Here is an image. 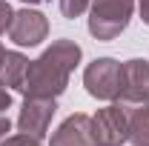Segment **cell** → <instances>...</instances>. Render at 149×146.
Instances as JSON below:
<instances>
[{"label": "cell", "mask_w": 149, "mask_h": 146, "mask_svg": "<svg viewBox=\"0 0 149 146\" xmlns=\"http://www.w3.org/2000/svg\"><path fill=\"white\" fill-rule=\"evenodd\" d=\"M23 3H29V6H35V3H40V0H23Z\"/></svg>", "instance_id": "obj_17"}, {"label": "cell", "mask_w": 149, "mask_h": 146, "mask_svg": "<svg viewBox=\"0 0 149 146\" xmlns=\"http://www.w3.org/2000/svg\"><path fill=\"white\" fill-rule=\"evenodd\" d=\"M9 106H12V92L6 86H0V112H6Z\"/></svg>", "instance_id": "obj_14"}, {"label": "cell", "mask_w": 149, "mask_h": 146, "mask_svg": "<svg viewBox=\"0 0 149 146\" xmlns=\"http://www.w3.org/2000/svg\"><path fill=\"white\" fill-rule=\"evenodd\" d=\"M49 35V20L46 15H40L35 9H20L12 17V26H9V40L17 43V46H37L43 43Z\"/></svg>", "instance_id": "obj_7"}, {"label": "cell", "mask_w": 149, "mask_h": 146, "mask_svg": "<svg viewBox=\"0 0 149 146\" xmlns=\"http://www.w3.org/2000/svg\"><path fill=\"white\" fill-rule=\"evenodd\" d=\"M135 0H92L89 32L95 40H115L129 26Z\"/></svg>", "instance_id": "obj_2"}, {"label": "cell", "mask_w": 149, "mask_h": 146, "mask_svg": "<svg viewBox=\"0 0 149 146\" xmlns=\"http://www.w3.org/2000/svg\"><path fill=\"white\" fill-rule=\"evenodd\" d=\"M55 97H26L23 100V109L17 115V129L23 135H32V138H46L49 123L55 117Z\"/></svg>", "instance_id": "obj_6"}, {"label": "cell", "mask_w": 149, "mask_h": 146, "mask_svg": "<svg viewBox=\"0 0 149 146\" xmlns=\"http://www.w3.org/2000/svg\"><path fill=\"white\" fill-rule=\"evenodd\" d=\"M138 9H141V20L149 26V0H138Z\"/></svg>", "instance_id": "obj_15"}, {"label": "cell", "mask_w": 149, "mask_h": 146, "mask_svg": "<svg viewBox=\"0 0 149 146\" xmlns=\"http://www.w3.org/2000/svg\"><path fill=\"white\" fill-rule=\"evenodd\" d=\"M57 3H60V12H63V17L74 20V17H80V15L89 9V3H92V0H57Z\"/></svg>", "instance_id": "obj_11"}, {"label": "cell", "mask_w": 149, "mask_h": 146, "mask_svg": "<svg viewBox=\"0 0 149 146\" xmlns=\"http://www.w3.org/2000/svg\"><path fill=\"white\" fill-rule=\"evenodd\" d=\"M49 146H97L92 135V117L83 115V112H74L69 115L57 132L52 135V143Z\"/></svg>", "instance_id": "obj_8"}, {"label": "cell", "mask_w": 149, "mask_h": 146, "mask_svg": "<svg viewBox=\"0 0 149 146\" xmlns=\"http://www.w3.org/2000/svg\"><path fill=\"white\" fill-rule=\"evenodd\" d=\"M0 146H40V140L37 138H32V135H12V138H6Z\"/></svg>", "instance_id": "obj_12"}, {"label": "cell", "mask_w": 149, "mask_h": 146, "mask_svg": "<svg viewBox=\"0 0 149 146\" xmlns=\"http://www.w3.org/2000/svg\"><path fill=\"white\" fill-rule=\"evenodd\" d=\"M3 52H6V49H3V46H0V60H3Z\"/></svg>", "instance_id": "obj_18"}, {"label": "cell", "mask_w": 149, "mask_h": 146, "mask_svg": "<svg viewBox=\"0 0 149 146\" xmlns=\"http://www.w3.org/2000/svg\"><path fill=\"white\" fill-rule=\"evenodd\" d=\"M129 143L149 146V103L129 106Z\"/></svg>", "instance_id": "obj_10"}, {"label": "cell", "mask_w": 149, "mask_h": 146, "mask_svg": "<svg viewBox=\"0 0 149 146\" xmlns=\"http://www.w3.org/2000/svg\"><path fill=\"white\" fill-rule=\"evenodd\" d=\"M92 135L97 146H123L129 140V106L112 103L92 115Z\"/></svg>", "instance_id": "obj_3"}, {"label": "cell", "mask_w": 149, "mask_h": 146, "mask_svg": "<svg viewBox=\"0 0 149 146\" xmlns=\"http://www.w3.org/2000/svg\"><path fill=\"white\" fill-rule=\"evenodd\" d=\"M9 129H12V120L6 117V112H0V138H6Z\"/></svg>", "instance_id": "obj_16"}, {"label": "cell", "mask_w": 149, "mask_h": 146, "mask_svg": "<svg viewBox=\"0 0 149 146\" xmlns=\"http://www.w3.org/2000/svg\"><path fill=\"white\" fill-rule=\"evenodd\" d=\"M26 69H29V60L20 52H3V60H0V86L20 92Z\"/></svg>", "instance_id": "obj_9"}, {"label": "cell", "mask_w": 149, "mask_h": 146, "mask_svg": "<svg viewBox=\"0 0 149 146\" xmlns=\"http://www.w3.org/2000/svg\"><path fill=\"white\" fill-rule=\"evenodd\" d=\"M120 103L126 106H143L149 103V60L132 57L120 69Z\"/></svg>", "instance_id": "obj_5"}, {"label": "cell", "mask_w": 149, "mask_h": 146, "mask_svg": "<svg viewBox=\"0 0 149 146\" xmlns=\"http://www.w3.org/2000/svg\"><path fill=\"white\" fill-rule=\"evenodd\" d=\"M80 63V46L74 40H55L37 60H29L20 92L26 97H55L69 86V74Z\"/></svg>", "instance_id": "obj_1"}, {"label": "cell", "mask_w": 149, "mask_h": 146, "mask_svg": "<svg viewBox=\"0 0 149 146\" xmlns=\"http://www.w3.org/2000/svg\"><path fill=\"white\" fill-rule=\"evenodd\" d=\"M120 69L123 63L115 57H97L83 72V86L97 100H118L120 97Z\"/></svg>", "instance_id": "obj_4"}, {"label": "cell", "mask_w": 149, "mask_h": 146, "mask_svg": "<svg viewBox=\"0 0 149 146\" xmlns=\"http://www.w3.org/2000/svg\"><path fill=\"white\" fill-rule=\"evenodd\" d=\"M12 17H15L12 6H9L6 0H0V35H3V32H9V26H12Z\"/></svg>", "instance_id": "obj_13"}]
</instances>
